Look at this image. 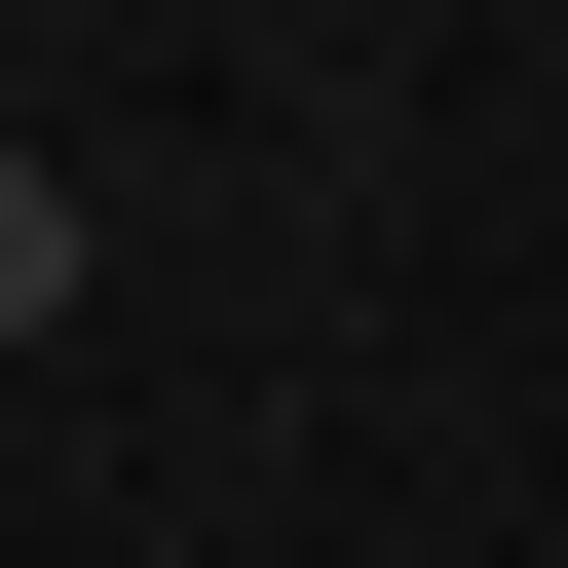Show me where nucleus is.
<instances>
[{"mask_svg": "<svg viewBox=\"0 0 568 568\" xmlns=\"http://www.w3.org/2000/svg\"><path fill=\"white\" fill-rule=\"evenodd\" d=\"M39 304H77V190H39V152H0V342H39Z\"/></svg>", "mask_w": 568, "mask_h": 568, "instance_id": "obj_1", "label": "nucleus"}]
</instances>
